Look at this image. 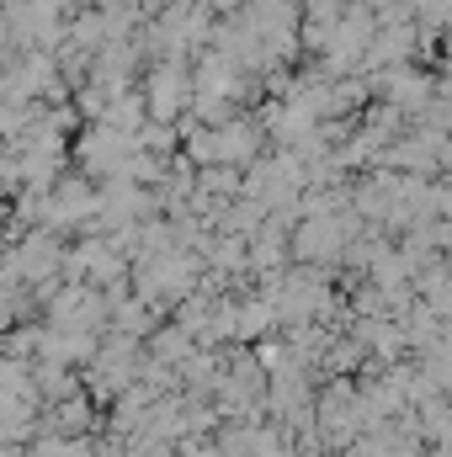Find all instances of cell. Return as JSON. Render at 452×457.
<instances>
[{
  "label": "cell",
  "mask_w": 452,
  "mask_h": 457,
  "mask_svg": "<svg viewBox=\"0 0 452 457\" xmlns=\"http://www.w3.org/2000/svg\"><path fill=\"white\" fill-rule=\"evenodd\" d=\"M261 144H266V133H261L255 117H229L224 128L208 133L213 165H229V170H250V165L261 160Z\"/></svg>",
  "instance_id": "obj_2"
},
{
  "label": "cell",
  "mask_w": 452,
  "mask_h": 457,
  "mask_svg": "<svg viewBox=\"0 0 452 457\" xmlns=\"http://www.w3.org/2000/svg\"><path fill=\"white\" fill-rule=\"evenodd\" d=\"M187 107H192V70H187V59L155 64L149 80H144V112H149V122H181Z\"/></svg>",
  "instance_id": "obj_1"
},
{
  "label": "cell",
  "mask_w": 452,
  "mask_h": 457,
  "mask_svg": "<svg viewBox=\"0 0 452 457\" xmlns=\"http://www.w3.org/2000/svg\"><path fill=\"white\" fill-rule=\"evenodd\" d=\"M128 154H133V138H122V133H113V128H102V122L86 128L80 144H75V160H80V176H86V181H107V176H117Z\"/></svg>",
  "instance_id": "obj_3"
}]
</instances>
